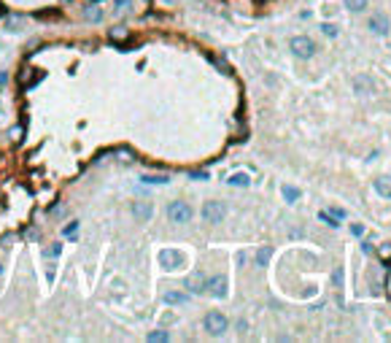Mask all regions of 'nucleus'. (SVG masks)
Here are the masks:
<instances>
[{"label": "nucleus", "mask_w": 391, "mask_h": 343, "mask_svg": "<svg viewBox=\"0 0 391 343\" xmlns=\"http://www.w3.org/2000/svg\"><path fill=\"white\" fill-rule=\"evenodd\" d=\"M159 265L165 270H176V268L184 265V257H181V251H176V249H162L159 251Z\"/></svg>", "instance_id": "5"}, {"label": "nucleus", "mask_w": 391, "mask_h": 343, "mask_svg": "<svg viewBox=\"0 0 391 343\" xmlns=\"http://www.w3.org/2000/svg\"><path fill=\"white\" fill-rule=\"evenodd\" d=\"M224 216H227V205L222 203V200H208V203L203 205V219L205 222L218 224V222H224Z\"/></svg>", "instance_id": "4"}, {"label": "nucleus", "mask_w": 391, "mask_h": 343, "mask_svg": "<svg viewBox=\"0 0 391 343\" xmlns=\"http://www.w3.org/2000/svg\"><path fill=\"white\" fill-rule=\"evenodd\" d=\"M319 219H321V222H327L329 227H340V222H337V219L332 216L329 211H319Z\"/></svg>", "instance_id": "20"}, {"label": "nucleus", "mask_w": 391, "mask_h": 343, "mask_svg": "<svg viewBox=\"0 0 391 343\" xmlns=\"http://www.w3.org/2000/svg\"><path fill=\"white\" fill-rule=\"evenodd\" d=\"M270 257H273V249L267 246V249H262L259 254H256V265H259V268H264V265L270 262Z\"/></svg>", "instance_id": "16"}, {"label": "nucleus", "mask_w": 391, "mask_h": 343, "mask_svg": "<svg viewBox=\"0 0 391 343\" xmlns=\"http://www.w3.org/2000/svg\"><path fill=\"white\" fill-rule=\"evenodd\" d=\"M283 197L289 200V203H297V200H300V189H294V187H283Z\"/></svg>", "instance_id": "19"}, {"label": "nucleus", "mask_w": 391, "mask_h": 343, "mask_svg": "<svg viewBox=\"0 0 391 343\" xmlns=\"http://www.w3.org/2000/svg\"><path fill=\"white\" fill-rule=\"evenodd\" d=\"M111 38H127V30H125V27H113Z\"/></svg>", "instance_id": "24"}, {"label": "nucleus", "mask_w": 391, "mask_h": 343, "mask_svg": "<svg viewBox=\"0 0 391 343\" xmlns=\"http://www.w3.org/2000/svg\"><path fill=\"white\" fill-rule=\"evenodd\" d=\"M140 181H143V184H167L170 178L167 176H143Z\"/></svg>", "instance_id": "21"}, {"label": "nucleus", "mask_w": 391, "mask_h": 343, "mask_svg": "<svg viewBox=\"0 0 391 343\" xmlns=\"http://www.w3.org/2000/svg\"><path fill=\"white\" fill-rule=\"evenodd\" d=\"M343 3H346V8L351 14H361L367 8V0H343Z\"/></svg>", "instance_id": "13"}, {"label": "nucleus", "mask_w": 391, "mask_h": 343, "mask_svg": "<svg viewBox=\"0 0 391 343\" xmlns=\"http://www.w3.org/2000/svg\"><path fill=\"white\" fill-rule=\"evenodd\" d=\"M205 292H211L213 298H224L227 294V279L224 276H213V279L205 281Z\"/></svg>", "instance_id": "7"}, {"label": "nucleus", "mask_w": 391, "mask_h": 343, "mask_svg": "<svg viewBox=\"0 0 391 343\" xmlns=\"http://www.w3.org/2000/svg\"><path fill=\"white\" fill-rule=\"evenodd\" d=\"M165 303H167V306H184V303H189V294H184V292H165Z\"/></svg>", "instance_id": "10"}, {"label": "nucleus", "mask_w": 391, "mask_h": 343, "mask_svg": "<svg viewBox=\"0 0 391 343\" xmlns=\"http://www.w3.org/2000/svg\"><path fill=\"white\" fill-rule=\"evenodd\" d=\"M375 192L383 195V197H391V176H380L375 178Z\"/></svg>", "instance_id": "9"}, {"label": "nucleus", "mask_w": 391, "mask_h": 343, "mask_svg": "<svg viewBox=\"0 0 391 343\" xmlns=\"http://www.w3.org/2000/svg\"><path fill=\"white\" fill-rule=\"evenodd\" d=\"M149 340H151V343H167L170 335H167L165 330H157V332H149Z\"/></svg>", "instance_id": "17"}, {"label": "nucleus", "mask_w": 391, "mask_h": 343, "mask_svg": "<svg viewBox=\"0 0 391 343\" xmlns=\"http://www.w3.org/2000/svg\"><path fill=\"white\" fill-rule=\"evenodd\" d=\"M289 46H291V52H294L297 60H310V57H316V52H319L316 41L308 38V35H294Z\"/></svg>", "instance_id": "2"}, {"label": "nucleus", "mask_w": 391, "mask_h": 343, "mask_svg": "<svg viewBox=\"0 0 391 343\" xmlns=\"http://www.w3.org/2000/svg\"><path fill=\"white\" fill-rule=\"evenodd\" d=\"M151 214H154V205H151L149 200H135V203H132V216H135V222H149Z\"/></svg>", "instance_id": "6"}, {"label": "nucleus", "mask_w": 391, "mask_h": 343, "mask_svg": "<svg viewBox=\"0 0 391 343\" xmlns=\"http://www.w3.org/2000/svg\"><path fill=\"white\" fill-rule=\"evenodd\" d=\"M60 251H62V243H52L43 254H46V257H60Z\"/></svg>", "instance_id": "22"}, {"label": "nucleus", "mask_w": 391, "mask_h": 343, "mask_svg": "<svg viewBox=\"0 0 391 343\" xmlns=\"http://www.w3.org/2000/svg\"><path fill=\"white\" fill-rule=\"evenodd\" d=\"M351 233H354V235H361V233H364V227H359V224H354V227H351Z\"/></svg>", "instance_id": "28"}, {"label": "nucleus", "mask_w": 391, "mask_h": 343, "mask_svg": "<svg viewBox=\"0 0 391 343\" xmlns=\"http://www.w3.org/2000/svg\"><path fill=\"white\" fill-rule=\"evenodd\" d=\"M203 327H205L208 335L218 338V335H224V332L230 330V319H227L222 311H208L205 319H203Z\"/></svg>", "instance_id": "1"}, {"label": "nucleus", "mask_w": 391, "mask_h": 343, "mask_svg": "<svg viewBox=\"0 0 391 343\" xmlns=\"http://www.w3.org/2000/svg\"><path fill=\"white\" fill-rule=\"evenodd\" d=\"M192 178H194V181H205V178H208V173H205V170H194Z\"/></svg>", "instance_id": "26"}, {"label": "nucleus", "mask_w": 391, "mask_h": 343, "mask_svg": "<svg viewBox=\"0 0 391 343\" xmlns=\"http://www.w3.org/2000/svg\"><path fill=\"white\" fill-rule=\"evenodd\" d=\"M354 89L356 92H361V89L370 92V89H373V81H370L367 76H356V79H354Z\"/></svg>", "instance_id": "14"}, {"label": "nucleus", "mask_w": 391, "mask_h": 343, "mask_svg": "<svg viewBox=\"0 0 391 343\" xmlns=\"http://www.w3.org/2000/svg\"><path fill=\"white\" fill-rule=\"evenodd\" d=\"M84 16H87L89 22H103V11L97 6H84Z\"/></svg>", "instance_id": "12"}, {"label": "nucleus", "mask_w": 391, "mask_h": 343, "mask_svg": "<svg viewBox=\"0 0 391 343\" xmlns=\"http://www.w3.org/2000/svg\"><path fill=\"white\" fill-rule=\"evenodd\" d=\"M189 289H192V292H205V279H203V276L189 279Z\"/></svg>", "instance_id": "15"}, {"label": "nucleus", "mask_w": 391, "mask_h": 343, "mask_svg": "<svg viewBox=\"0 0 391 343\" xmlns=\"http://www.w3.org/2000/svg\"><path fill=\"white\" fill-rule=\"evenodd\" d=\"M324 33H327L329 38H335V35H337V30H335V27H332V25H324Z\"/></svg>", "instance_id": "27"}, {"label": "nucleus", "mask_w": 391, "mask_h": 343, "mask_svg": "<svg viewBox=\"0 0 391 343\" xmlns=\"http://www.w3.org/2000/svg\"><path fill=\"white\" fill-rule=\"evenodd\" d=\"M76 230H79V222H70V224H65V230H62V233L68 235V238H73V235H76Z\"/></svg>", "instance_id": "23"}, {"label": "nucleus", "mask_w": 391, "mask_h": 343, "mask_svg": "<svg viewBox=\"0 0 391 343\" xmlns=\"http://www.w3.org/2000/svg\"><path fill=\"white\" fill-rule=\"evenodd\" d=\"M8 135H11V141H14V144H19V141L25 138V127H22V125H14L11 130H8Z\"/></svg>", "instance_id": "18"}, {"label": "nucleus", "mask_w": 391, "mask_h": 343, "mask_svg": "<svg viewBox=\"0 0 391 343\" xmlns=\"http://www.w3.org/2000/svg\"><path fill=\"white\" fill-rule=\"evenodd\" d=\"M367 27L375 35H388V19L383 14H373V16H370V22H367Z\"/></svg>", "instance_id": "8"}, {"label": "nucleus", "mask_w": 391, "mask_h": 343, "mask_svg": "<svg viewBox=\"0 0 391 343\" xmlns=\"http://www.w3.org/2000/svg\"><path fill=\"white\" fill-rule=\"evenodd\" d=\"M227 184H230V187H249L251 178L246 176V173H232L230 178H227Z\"/></svg>", "instance_id": "11"}, {"label": "nucleus", "mask_w": 391, "mask_h": 343, "mask_svg": "<svg viewBox=\"0 0 391 343\" xmlns=\"http://www.w3.org/2000/svg\"><path fill=\"white\" fill-rule=\"evenodd\" d=\"M167 219L176 222V224L192 222V205H189L186 200H173V203L167 205Z\"/></svg>", "instance_id": "3"}, {"label": "nucleus", "mask_w": 391, "mask_h": 343, "mask_svg": "<svg viewBox=\"0 0 391 343\" xmlns=\"http://www.w3.org/2000/svg\"><path fill=\"white\" fill-rule=\"evenodd\" d=\"M329 214L335 216L337 222H340V219H346V211H343V208H329Z\"/></svg>", "instance_id": "25"}]
</instances>
